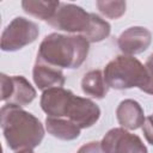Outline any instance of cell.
Returning a JSON list of instances; mask_svg holds the SVG:
<instances>
[{
    "instance_id": "6da1fadb",
    "label": "cell",
    "mask_w": 153,
    "mask_h": 153,
    "mask_svg": "<svg viewBox=\"0 0 153 153\" xmlns=\"http://www.w3.org/2000/svg\"><path fill=\"white\" fill-rule=\"evenodd\" d=\"M1 129L8 148L12 151L33 149L44 137L41 121L20 106L6 104L1 108Z\"/></svg>"
},
{
    "instance_id": "7a4b0ae2",
    "label": "cell",
    "mask_w": 153,
    "mask_h": 153,
    "mask_svg": "<svg viewBox=\"0 0 153 153\" xmlns=\"http://www.w3.org/2000/svg\"><path fill=\"white\" fill-rule=\"evenodd\" d=\"M88 50L90 43L82 36L53 32L41 42L36 60L60 69H75L85 62Z\"/></svg>"
},
{
    "instance_id": "3957f363",
    "label": "cell",
    "mask_w": 153,
    "mask_h": 153,
    "mask_svg": "<svg viewBox=\"0 0 153 153\" xmlns=\"http://www.w3.org/2000/svg\"><path fill=\"white\" fill-rule=\"evenodd\" d=\"M109 87L115 90H128L139 87L147 82V71L136 57L130 55H118L112 59L103 71Z\"/></svg>"
},
{
    "instance_id": "277c9868",
    "label": "cell",
    "mask_w": 153,
    "mask_h": 153,
    "mask_svg": "<svg viewBox=\"0 0 153 153\" xmlns=\"http://www.w3.org/2000/svg\"><path fill=\"white\" fill-rule=\"evenodd\" d=\"M38 25L24 17H16L1 33V50L17 51L37 39Z\"/></svg>"
},
{
    "instance_id": "5b68a950",
    "label": "cell",
    "mask_w": 153,
    "mask_h": 153,
    "mask_svg": "<svg viewBox=\"0 0 153 153\" xmlns=\"http://www.w3.org/2000/svg\"><path fill=\"white\" fill-rule=\"evenodd\" d=\"M90 18V13L82 7L74 4L61 2L53 18L48 20V24L59 31L81 36L88 27Z\"/></svg>"
},
{
    "instance_id": "8992f818",
    "label": "cell",
    "mask_w": 153,
    "mask_h": 153,
    "mask_svg": "<svg viewBox=\"0 0 153 153\" xmlns=\"http://www.w3.org/2000/svg\"><path fill=\"white\" fill-rule=\"evenodd\" d=\"M1 100L14 106H25L36 98V90L22 75L1 74Z\"/></svg>"
},
{
    "instance_id": "52a82bcc",
    "label": "cell",
    "mask_w": 153,
    "mask_h": 153,
    "mask_svg": "<svg viewBox=\"0 0 153 153\" xmlns=\"http://www.w3.org/2000/svg\"><path fill=\"white\" fill-rule=\"evenodd\" d=\"M100 143L105 153H148L142 140L122 127L110 129Z\"/></svg>"
},
{
    "instance_id": "ba28073f",
    "label": "cell",
    "mask_w": 153,
    "mask_h": 153,
    "mask_svg": "<svg viewBox=\"0 0 153 153\" xmlns=\"http://www.w3.org/2000/svg\"><path fill=\"white\" fill-rule=\"evenodd\" d=\"M74 96L75 94L71 90H66L63 87H54L43 91L39 104L42 110L49 117L66 118Z\"/></svg>"
},
{
    "instance_id": "9c48e42d",
    "label": "cell",
    "mask_w": 153,
    "mask_h": 153,
    "mask_svg": "<svg viewBox=\"0 0 153 153\" xmlns=\"http://www.w3.org/2000/svg\"><path fill=\"white\" fill-rule=\"evenodd\" d=\"M100 117L99 106L88 98L74 96L66 118L74 122L80 129H86L96 124Z\"/></svg>"
},
{
    "instance_id": "30bf717a",
    "label": "cell",
    "mask_w": 153,
    "mask_h": 153,
    "mask_svg": "<svg viewBox=\"0 0 153 153\" xmlns=\"http://www.w3.org/2000/svg\"><path fill=\"white\" fill-rule=\"evenodd\" d=\"M152 42V33L143 26H131L124 30L118 39L117 45L123 55L141 54L148 49Z\"/></svg>"
},
{
    "instance_id": "8fae6325",
    "label": "cell",
    "mask_w": 153,
    "mask_h": 153,
    "mask_svg": "<svg viewBox=\"0 0 153 153\" xmlns=\"http://www.w3.org/2000/svg\"><path fill=\"white\" fill-rule=\"evenodd\" d=\"M32 79L35 85L42 91L54 87H62L66 82L62 69L53 67L38 60H36L32 69Z\"/></svg>"
},
{
    "instance_id": "7c38bea8",
    "label": "cell",
    "mask_w": 153,
    "mask_h": 153,
    "mask_svg": "<svg viewBox=\"0 0 153 153\" xmlns=\"http://www.w3.org/2000/svg\"><path fill=\"white\" fill-rule=\"evenodd\" d=\"M116 117L122 128L135 130L142 127L145 115L142 106L134 99L122 100L116 109Z\"/></svg>"
},
{
    "instance_id": "4fadbf2b",
    "label": "cell",
    "mask_w": 153,
    "mask_h": 153,
    "mask_svg": "<svg viewBox=\"0 0 153 153\" xmlns=\"http://www.w3.org/2000/svg\"><path fill=\"white\" fill-rule=\"evenodd\" d=\"M45 129L47 131L63 141H72L79 137L80 128L68 118H60V117H47L45 118Z\"/></svg>"
},
{
    "instance_id": "5bb4252c",
    "label": "cell",
    "mask_w": 153,
    "mask_h": 153,
    "mask_svg": "<svg viewBox=\"0 0 153 153\" xmlns=\"http://www.w3.org/2000/svg\"><path fill=\"white\" fill-rule=\"evenodd\" d=\"M81 90L86 96L96 99H103L109 91L104 73L100 69H93L87 72L81 79Z\"/></svg>"
},
{
    "instance_id": "9a60e30c",
    "label": "cell",
    "mask_w": 153,
    "mask_h": 153,
    "mask_svg": "<svg viewBox=\"0 0 153 153\" xmlns=\"http://www.w3.org/2000/svg\"><path fill=\"white\" fill-rule=\"evenodd\" d=\"M60 1H43V0H24L22 7L25 13L38 18L41 20H50L60 6Z\"/></svg>"
},
{
    "instance_id": "2e32d148",
    "label": "cell",
    "mask_w": 153,
    "mask_h": 153,
    "mask_svg": "<svg viewBox=\"0 0 153 153\" xmlns=\"http://www.w3.org/2000/svg\"><path fill=\"white\" fill-rule=\"evenodd\" d=\"M90 17L91 18H90L88 27L81 36L88 43L102 42L106 37H109L110 31H111L110 24L106 20H104L103 18H100L99 16L94 14V13H90Z\"/></svg>"
},
{
    "instance_id": "e0dca14e",
    "label": "cell",
    "mask_w": 153,
    "mask_h": 153,
    "mask_svg": "<svg viewBox=\"0 0 153 153\" xmlns=\"http://www.w3.org/2000/svg\"><path fill=\"white\" fill-rule=\"evenodd\" d=\"M99 12L109 19H118L126 12L127 4L122 0L115 1H106V0H98L96 2Z\"/></svg>"
},
{
    "instance_id": "ac0fdd59",
    "label": "cell",
    "mask_w": 153,
    "mask_h": 153,
    "mask_svg": "<svg viewBox=\"0 0 153 153\" xmlns=\"http://www.w3.org/2000/svg\"><path fill=\"white\" fill-rule=\"evenodd\" d=\"M145 67L147 71V82L141 91H143L145 93H148V94H153V54H151L147 57Z\"/></svg>"
},
{
    "instance_id": "d6986e66",
    "label": "cell",
    "mask_w": 153,
    "mask_h": 153,
    "mask_svg": "<svg viewBox=\"0 0 153 153\" xmlns=\"http://www.w3.org/2000/svg\"><path fill=\"white\" fill-rule=\"evenodd\" d=\"M142 133L147 142L153 146V115L145 118V122L142 124Z\"/></svg>"
},
{
    "instance_id": "ffe728a7",
    "label": "cell",
    "mask_w": 153,
    "mask_h": 153,
    "mask_svg": "<svg viewBox=\"0 0 153 153\" xmlns=\"http://www.w3.org/2000/svg\"><path fill=\"white\" fill-rule=\"evenodd\" d=\"M76 153H105V152L99 141H91L88 143L82 145L76 151Z\"/></svg>"
},
{
    "instance_id": "44dd1931",
    "label": "cell",
    "mask_w": 153,
    "mask_h": 153,
    "mask_svg": "<svg viewBox=\"0 0 153 153\" xmlns=\"http://www.w3.org/2000/svg\"><path fill=\"white\" fill-rule=\"evenodd\" d=\"M16 153H35L32 149H20V151H17Z\"/></svg>"
}]
</instances>
